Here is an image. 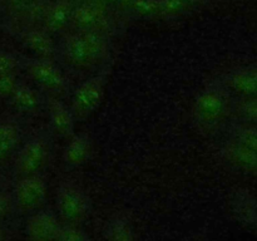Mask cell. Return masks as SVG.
<instances>
[{
  "label": "cell",
  "instance_id": "6da1fadb",
  "mask_svg": "<svg viewBox=\"0 0 257 241\" xmlns=\"http://www.w3.org/2000/svg\"><path fill=\"white\" fill-rule=\"evenodd\" d=\"M65 65L77 70H92L109 58V35L100 32H77L64 34L57 47Z\"/></svg>",
  "mask_w": 257,
  "mask_h": 241
},
{
  "label": "cell",
  "instance_id": "7a4b0ae2",
  "mask_svg": "<svg viewBox=\"0 0 257 241\" xmlns=\"http://www.w3.org/2000/svg\"><path fill=\"white\" fill-rule=\"evenodd\" d=\"M230 110L227 92L221 84L207 85L195 98L192 107L193 120L200 128L211 130L225 119Z\"/></svg>",
  "mask_w": 257,
  "mask_h": 241
},
{
  "label": "cell",
  "instance_id": "3957f363",
  "mask_svg": "<svg viewBox=\"0 0 257 241\" xmlns=\"http://www.w3.org/2000/svg\"><path fill=\"white\" fill-rule=\"evenodd\" d=\"M55 207L64 223L82 225L90 215V198L77 183L65 181L57 188Z\"/></svg>",
  "mask_w": 257,
  "mask_h": 241
},
{
  "label": "cell",
  "instance_id": "277c9868",
  "mask_svg": "<svg viewBox=\"0 0 257 241\" xmlns=\"http://www.w3.org/2000/svg\"><path fill=\"white\" fill-rule=\"evenodd\" d=\"M108 73V69H103L75 88L70 103V109L75 120L87 119L99 108L104 97Z\"/></svg>",
  "mask_w": 257,
  "mask_h": 241
},
{
  "label": "cell",
  "instance_id": "5b68a950",
  "mask_svg": "<svg viewBox=\"0 0 257 241\" xmlns=\"http://www.w3.org/2000/svg\"><path fill=\"white\" fill-rule=\"evenodd\" d=\"M24 68L33 82L47 94L59 97L68 92V79L53 59L33 58L24 63Z\"/></svg>",
  "mask_w": 257,
  "mask_h": 241
},
{
  "label": "cell",
  "instance_id": "8992f818",
  "mask_svg": "<svg viewBox=\"0 0 257 241\" xmlns=\"http://www.w3.org/2000/svg\"><path fill=\"white\" fill-rule=\"evenodd\" d=\"M47 193V181L40 173L20 177L13 188V206L20 213H33L42 207Z\"/></svg>",
  "mask_w": 257,
  "mask_h": 241
},
{
  "label": "cell",
  "instance_id": "52a82bcc",
  "mask_svg": "<svg viewBox=\"0 0 257 241\" xmlns=\"http://www.w3.org/2000/svg\"><path fill=\"white\" fill-rule=\"evenodd\" d=\"M50 155L49 140L45 136H35L24 143L18 152L14 172L18 178L38 175L47 166Z\"/></svg>",
  "mask_w": 257,
  "mask_h": 241
},
{
  "label": "cell",
  "instance_id": "ba28073f",
  "mask_svg": "<svg viewBox=\"0 0 257 241\" xmlns=\"http://www.w3.org/2000/svg\"><path fill=\"white\" fill-rule=\"evenodd\" d=\"M113 28V20L107 5L98 0L74 4L72 29L77 32H100L108 34Z\"/></svg>",
  "mask_w": 257,
  "mask_h": 241
},
{
  "label": "cell",
  "instance_id": "9c48e42d",
  "mask_svg": "<svg viewBox=\"0 0 257 241\" xmlns=\"http://www.w3.org/2000/svg\"><path fill=\"white\" fill-rule=\"evenodd\" d=\"M74 3L72 0H53L47 4L40 28L49 33L52 37L67 34L72 28V17Z\"/></svg>",
  "mask_w": 257,
  "mask_h": 241
},
{
  "label": "cell",
  "instance_id": "30bf717a",
  "mask_svg": "<svg viewBox=\"0 0 257 241\" xmlns=\"http://www.w3.org/2000/svg\"><path fill=\"white\" fill-rule=\"evenodd\" d=\"M45 102H47L52 132L58 137H72L74 135L75 118L70 107H68L63 100L59 99V97H55V95L47 94Z\"/></svg>",
  "mask_w": 257,
  "mask_h": 241
},
{
  "label": "cell",
  "instance_id": "8fae6325",
  "mask_svg": "<svg viewBox=\"0 0 257 241\" xmlns=\"http://www.w3.org/2000/svg\"><path fill=\"white\" fill-rule=\"evenodd\" d=\"M62 223L49 210H38L27 221L25 233L32 240H57Z\"/></svg>",
  "mask_w": 257,
  "mask_h": 241
},
{
  "label": "cell",
  "instance_id": "7c38bea8",
  "mask_svg": "<svg viewBox=\"0 0 257 241\" xmlns=\"http://www.w3.org/2000/svg\"><path fill=\"white\" fill-rule=\"evenodd\" d=\"M20 42L35 58L53 59L57 54V44L52 35L40 27H29L20 34Z\"/></svg>",
  "mask_w": 257,
  "mask_h": 241
},
{
  "label": "cell",
  "instance_id": "4fadbf2b",
  "mask_svg": "<svg viewBox=\"0 0 257 241\" xmlns=\"http://www.w3.org/2000/svg\"><path fill=\"white\" fill-rule=\"evenodd\" d=\"M221 156L228 165L243 171L257 170V153L232 138L221 150Z\"/></svg>",
  "mask_w": 257,
  "mask_h": 241
},
{
  "label": "cell",
  "instance_id": "5bb4252c",
  "mask_svg": "<svg viewBox=\"0 0 257 241\" xmlns=\"http://www.w3.org/2000/svg\"><path fill=\"white\" fill-rule=\"evenodd\" d=\"M92 155V141L85 133L73 135L69 137L63 152V161L68 167H79L89 160Z\"/></svg>",
  "mask_w": 257,
  "mask_h": 241
},
{
  "label": "cell",
  "instance_id": "9a60e30c",
  "mask_svg": "<svg viewBox=\"0 0 257 241\" xmlns=\"http://www.w3.org/2000/svg\"><path fill=\"white\" fill-rule=\"evenodd\" d=\"M10 103L17 110L27 114H34L42 107V103L45 98L42 97L39 92L34 88L29 87L27 84L19 83L17 89L14 90L9 97Z\"/></svg>",
  "mask_w": 257,
  "mask_h": 241
},
{
  "label": "cell",
  "instance_id": "2e32d148",
  "mask_svg": "<svg viewBox=\"0 0 257 241\" xmlns=\"http://www.w3.org/2000/svg\"><path fill=\"white\" fill-rule=\"evenodd\" d=\"M20 141V130L13 122H0V165L17 150Z\"/></svg>",
  "mask_w": 257,
  "mask_h": 241
},
{
  "label": "cell",
  "instance_id": "e0dca14e",
  "mask_svg": "<svg viewBox=\"0 0 257 241\" xmlns=\"http://www.w3.org/2000/svg\"><path fill=\"white\" fill-rule=\"evenodd\" d=\"M103 237L114 241H128L136 237L130 221L122 216L110 218L103 228Z\"/></svg>",
  "mask_w": 257,
  "mask_h": 241
},
{
  "label": "cell",
  "instance_id": "ac0fdd59",
  "mask_svg": "<svg viewBox=\"0 0 257 241\" xmlns=\"http://www.w3.org/2000/svg\"><path fill=\"white\" fill-rule=\"evenodd\" d=\"M128 10L141 19H161V0H135Z\"/></svg>",
  "mask_w": 257,
  "mask_h": 241
},
{
  "label": "cell",
  "instance_id": "d6986e66",
  "mask_svg": "<svg viewBox=\"0 0 257 241\" xmlns=\"http://www.w3.org/2000/svg\"><path fill=\"white\" fill-rule=\"evenodd\" d=\"M89 236L83 231L80 225L73 223H62L57 240L63 241H84L88 240Z\"/></svg>",
  "mask_w": 257,
  "mask_h": 241
},
{
  "label": "cell",
  "instance_id": "ffe728a7",
  "mask_svg": "<svg viewBox=\"0 0 257 241\" xmlns=\"http://www.w3.org/2000/svg\"><path fill=\"white\" fill-rule=\"evenodd\" d=\"M20 67V62L18 58L10 53L0 50V75L17 74L18 68Z\"/></svg>",
  "mask_w": 257,
  "mask_h": 241
},
{
  "label": "cell",
  "instance_id": "44dd1931",
  "mask_svg": "<svg viewBox=\"0 0 257 241\" xmlns=\"http://www.w3.org/2000/svg\"><path fill=\"white\" fill-rule=\"evenodd\" d=\"M19 85V80L15 74L0 75V97L9 98Z\"/></svg>",
  "mask_w": 257,
  "mask_h": 241
},
{
  "label": "cell",
  "instance_id": "7402d4cb",
  "mask_svg": "<svg viewBox=\"0 0 257 241\" xmlns=\"http://www.w3.org/2000/svg\"><path fill=\"white\" fill-rule=\"evenodd\" d=\"M14 208L13 206L12 195H8L5 192H0V221L4 220L12 210Z\"/></svg>",
  "mask_w": 257,
  "mask_h": 241
},
{
  "label": "cell",
  "instance_id": "603a6c76",
  "mask_svg": "<svg viewBox=\"0 0 257 241\" xmlns=\"http://www.w3.org/2000/svg\"><path fill=\"white\" fill-rule=\"evenodd\" d=\"M33 2L34 0H7V4L10 10H14V12L22 14L23 12H25L29 8V5Z\"/></svg>",
  "mask_w": 257,
  "mask_h": 241
},
{
  "label": "cell",
  "instance_id": "cb8c5ba5",
  "mask_svg": "<svg viewBox=\"0 0 257 241\" xmlns=\"http://www.w3.org/2000/svg\"><path fill=\"white\" fill-rule=\"evenodd\" d=\"M181 2L188 8V10H193L196 8L201 7L205 3V0H181Z\"/></svg>",
  "mask_w": 257,
  "mask_h": 241
},
{
  "label": "cell",
  "instance_id": "d4e9b609",
  "mask_svg": "<svg viewBox=\"0 0 257 241\" xmlns=\"http://www.w3.org/2000/svg\"><path fill=\"white\" fill-rule=\"evenodd\" d=\"M98 2H100L102 4L104 5H112V4H117L118 5V0H98Z\"/></svg>",
  "mask_w": 257,
  "mask_h": 241
},
{
  "label": "cell",
  "instance_id": "484cf974",
  "mask_svg": "<svg viewBox=\"0 0 257 241\" xmlns=\"http://www.w3.org/2000/svg\"><path fill=\"white\" fill-rule=\"evenodd\" d=\"M7 237V235H5V230L4 228L0 227V240H3V238Z\"/></svg>",
  "mask_w": 257,
  "mask_h": 241
},
{
  "label": "cell",
  "instance_id": "4316f807",
  "mask_svg": "<svg viewBox=\"0 0 257 241\" xmlns=\"http://www.w3.org/2000/svg\"><path fill=\"white\" fill-rule=\"evenodd\" d=\"M74 4H79V3H87V2H93V0H72Z\"/></svg>",
  "mask_w": 257,
  "mask_h": 241
}]
</instances>
